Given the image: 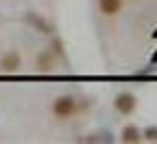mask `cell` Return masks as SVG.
<instances>
[{
	"instance_id": "obj_9",
	"label": "cell",
	"mask_w": 157,
	"mask_h": 144,
	"mask_svg": "<svg viewBox=\"0 0 157 144\" xmlns=\"http://www.w3.org/2000/svg\"><path fill=\"white\" fill-rule=\"evenodd\" d=\"M142 140H146V142H157V125H148V127L142 131Z\"/></svg>"
},
{
	"instance_id": "obj_1",
	"label": "cell",
	"mask_w": 157,
	"mask_h": 144,
	"mask_svg": "<svg viewBox=\"0 0 157 144\" xmlns=\"http://www.w3.org/2000/svg\"><path fill=\"white\" fill-rule=\"evenodd\" d=\"M80 105H78V99L71 97V95H60L52 101V114L58 118V120H67V118H73L78 114Z\"/></svg>"
},
{
	"instance_id": "obj_7",
	"label": "cell",
	"mask_w": 157,
	"mask_h": 144,
	"mask_svg": "<svg viewBox=\"0 0 157 144\" xmlns=\"http://www.w3.org/2000/svg\"><path fill=\"white\" fill-rule=\"evenodd\" d=\"M52 65H54V54L48 50V52H43V54L39 56V67H41L43 71H50Z\"/></svg>"
},
{
	"instance_id": "obj_6",
	"label": "cell",
	"mask_w": 157,
	"mask_h": 144,
	"mask_svg": "<svg viewBox=\"0 0 157 144\" xmlns=\"http://www.w3.org/2000/svg\"><path fill=\"white\" fill-rule=\"evenodd\" d=\"M26 20H28V24L35 28V30H39V32H43V35H52V28H50V24L39 15V13H26Z\"/></svg>"
},
{
	"instance_id": "obj_2",
	"label": "cell",
	"mask_w": 157,
	"mask_h": 144,
	"mask_svg": "<svg viewBox=\"0 0 157 144\" xmlns=\"http://www.w3.org/2000/svg\"><path fill=\"white\" fill-rule=\"evenodd\" d=\"M136 108H138V97H136L133 93L123 90V93H118V95L114 97V110H116L118 114L131 116V114L136 112Z\"/></svg>"
},
{
	"instance_id": "obj_8",
	"label": "cell",
	"mask_w": 157,
	"mask_h": 144,
	"mask_svg": "<svg viewBox=\"0 0 157 144\" xmlns=\"http://www.w3.org/2000/svg\"><path fill=\"white\" fill-rule=\"evenodd\" d=\"M50 52L56 56V58H65V50H63V41L58 37L52 39V45H50Z\"/></svg>"
},
{
	"instance_id": "obj_5",
	"label": "cell",
	"mask_w": 157,
	"mask_h": 144,
	"mask_svg": "<svg viewBox=\"0 0 157 144\" xmlns=\"http://www.w3.org/2000/svg\"><path fill=\"white\" fill-rule=\"evenodd\" d=\"M121 142L125 144H138L142 142V129L133 123H127L123 129H121Z\"/></svg>"
},
{
	"instance_id": "obj_3",
	"label": "cell",
	"mask_w": 157,
	"mask_h": 144,
	"mask_svg": "<svg viewBox=\"0 0 157 144\" xmlns=\"http://www.w3.org/2000/svg\"><path fill=\"white\" fill-rule=\"evenodd\" d=\"M20 67H22V56L17 52L11 50V52L0 56V71L2 73H17Z\"/></svg>"
},
{
	"instance_id": "obj_4",
	"label": "cell",
	"mask_w": 157,
	"mask_h": 144,
	"mask_svg": "<svg viewBox=\"0 0 157 144\" xmlns=\"http://www.w3.org/2000/svg\"><path fill=\"white\" fill-rule=\"evenodd\" d=\"M125 7V0H97V9L103 17H116Z\"/></svg>"
}]
</instances>
